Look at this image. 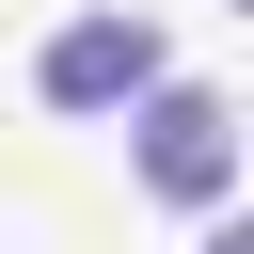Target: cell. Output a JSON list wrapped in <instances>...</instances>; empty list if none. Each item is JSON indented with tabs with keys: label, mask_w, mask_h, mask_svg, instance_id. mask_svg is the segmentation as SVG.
I'll return each instance as SVG.
<instances>
[{
	"label": "cell",
	"mask_w": 254,
	"mask_h": 254,
	"mask_svg": "<svg viewBox=\"0 0 254 254\" xmlns=\"http://www.w3.org/2000/svg\"><path fill=\"white\" fill-rule=\"evenodd\" d=\"M127 159H143L159 206H206V222H222V190H238V111H222L206 79H159V95L127 111Z\"/></svg>",
	"instance_id": "6da1fadb"
},
{
	"label": "cell",
	"mask_w": 254,
	"mask_h": 254,
	"mask_svg": "<svg viewBox=\"0 0 254 254\" xmlns=\"http://www.w3.org/2000/svg\"><path fill=\"white\" fill-rule=\"evenodd\" d=\"M159 79H175V64H159V32H143L127 0H95V16H64V32L32 48V95H48V111H143Z\"/></svg>",
	"instance_id": "7a4b0ae2"
},
{
	"label": "cell",
	"mask_w": 254,
	"mask_h": 254,
	"mask_svg": "<svg viewBox=\"0 0 254 254\" xmlns=\"http://www.w3.org/2000/svg\"><path fill=\"white\" fill-rule=\"evenodd\" d=\"M206 254H254V238H238V222H206Z\"/></svg>",
	"instance_id": "3957f363"
}]
</instances>
